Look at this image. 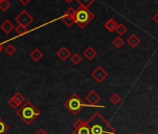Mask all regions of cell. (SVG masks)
<instances>
[{"label":"cell","mask_w":158,"mask_h":134,"mask_svg":"<svg viewBox=\"0 0 158 134\" xmlns=\"http://www.w3.org/2000/svg\"><path fill=\"white\" fill-rule=\"evenodd\" d=\"M9 128H10L9 125L0 117V134H6Z\"/></svg>","instance_id":"obj_20"},{"label":"cell","mask_w":158,"mask_h":134,"mask_svg":"<svg viewBox=\"0 0 158 134\" xmlns=\"http://www.w3.org/2000/svg\"><path fill=\"white\" fill-rule=\"evenodd\" d=\"M64 106L66 109H68L73 115H77L79 113L81 112V110L85 107H93V108H104L103 105L100 104H89L88 103L83 102V100L78 96V94L73 93L69 99L64 103Z\"/></svg>","instance_id":"obj_3"},{"label":"cell","mask_w":158,"mask_h":134,"mask_svg":"<svg viewBox=\"0 0 158 134\" xmlns=\"http://www.w3.org/2000/svg\"><path fill=\"white\" fill-rule=\"evenodd\" d=\"M61 21L62 23L67 26V27H71L73 23H75V20L73 16H71L69 14L64 13V15L61 17Z\"/></svg>","instance_id":"obj_13"},{"label":"cell","mask_w":158,"mask_h":134,"mask_svg":"<svg viewBox=\"0 0 158 134\" xmlns=\"http://www.w3.org/2000/svg\"><path fill=\"white\" fill-rule=\"evenodd\" d=\"M64 1H65V2H66L67 4H71V3H72V2L73 1V0H64Z\"/></svg>","instance_id":"obj_30"},{"label":"cell","mask_w":158,"mask_h":134,"mask_svg":"<svg viewBox=\"0 0 158 134\" xmlns=\"http://www.w3.org/2000/svg\"><path fill=\"white\" fill-rule=\"evenodd\" d=\"M0 1H3V0H0Z\"/></svg>","instance_id":"obj_33"},{"label":"cell","mask_w":158,"mask_h":134,"mask_svg":"<svg viewBox=\"0 0 158 134\" xmlns=\"http://www.w3.org/2000/svg\"><path fill=\"white\" fill-rule=\"evenodd\" d=\"M127 43L131 48H137V47H138V45L140 43V39H139V37L137 35L132 34L130 36H128V37H127Z\"/></svg>","instance_id":"obj_11"},{"label":"cell","mask_w":158,"mask_h":134,"mask_svg":"<svg viewBox=\"0 0 158 134\" xmlns=\"http://www.w3.org/2000/svg\"><path fill=\"white\" fill-rule=\"evenodd\" d=\"M124 44H125V41H124L123 38L120 37V36H117V37H115V38L113 40V45H114L116 48H121L124 46Z\"/></svg>","instance_id":"obj_21"},{"label":"cell","mask_w":158,"mask_h":134,"mask_svg":"<svg viewBox=\"0 0 158 134\" xmlns=\"http://www.w3.org/2000/svg\"><path fill=\"white\" fill-rule=\"evenodd\" d=\"M115 32L117 33V35H118L119 36H124V35L127 32V26H126L125 24H123V23H118Z\"/></svg>","instance_id":"obj_18"},{"label":"cell","mask_w":158,"mask_h":134,"mask_svg":"<svg viewBox=\"0 0 158 134\" xmlns=\"http://www.w3.org/2000/svg\"><path fill=\"white\" fill-rule=\"evenodd\" d=\"M91 77L98 82V83H102L108 77H109V74L107 71H105L103 69V67L99 65L97 66L96 68L93 70V72L91 73Z\"/></svg>","instance_id":"obj_7"},{"label":"cell","mask_w":158,"mask_h":134,"mask_svg":"<svg viewBox=\"0 0 158 134\" xmlns=\"http://www.w3.org/2000/svg\"><path fill=\"white\" fill-rule=\"evenodd\" d=\"M15 21H16V23H18L19 25H23L27 28L34 22V18L32 15H30V13L27 10H23L15 18Z\"/></svg>","instance_id":"obj_5"},{"label":"cell","mask_w":158,"mask_h":134,"mask_svg":"<svg viewBox=\"0 0 158 134\" xmlns=\"http://www.w3.org/2000/svg\"><path fill=\"white\" fill-rule=\"evenodd\" d=\"M35 134H48V132L44 129V128H39L36 132H35Z\"/></svg>","instance_id":"obj_27"},{"label":"cell","mask_w":158,"mask_h":134,"mask_svg":"<svg viewBox=\"0 0 158 134\" xmlns=\"http://www.w3.org/2000/svg\"><path fill=\"white\" fill-rule=\"evenodd\" d=\"M25 97L21 93V92H16L9 101H8V104L10 105V107H11L12 109H17L19 107H21L24 103H25Z\"/></svg>","instance_id":"obj_6"},{"label":"cell","mask_w":158,"mask_h":134,"mask_svg":"<svg viewBox=\"0 0 158 134\" xmlns=\"http://www.w3.org/2000/svg\"><path fill=\"white\" fill-rule=\"evenodd\" d=\"M15 31H16V33L18 35L22 36V35H24L25 33H27V28L24 27V26H23V25H19L18 24V26L15 27Z\"/></svg>","instance_id":"obj_25"},{"label":"cell","mask_w":158,"mask_h":134,"mask_svg":"<svg viewBox=\"0 0 158 134\" xmlns=\"http://www.w3.org/2000/svg\"><path fill=\"white\" fill-rule=\"evenodd\" d=\"M136 134H142V133H141V132H139V131H138V132H137Z\"/></svg>","instance_id":"obj_32"},{"label":"cell","mask_w":158,"mask_h":134,"mask_svg":"<svg viewBox=\"0 0 158 134\" xmlns=\"http://www.w3.org/2000/svg\"><path fill=\"white\" fill-rule=\"evenodd\" d=\"M85 123H86V121H83V120H81V119H78V120H76V121L73 124V129H77V128H81Z\"/></svg>","instance_id":"obj_26"},{"label":"cell","mask_w":158,"mask_h":134,"mask_svg":"<svg viewBox=\"0 0 158 134\" xmlns=\"http://www.w3.org/2000/svg\"><path fill=\"white\" fill-rule=\"evenodd\" d=\"M90 134H115V128L99 113H94L87 121Z\"/></svg>","instance_id":"obj_1"},{"label":"cell","mask_w":158,"mask_h":134,"mask_svg":"<svg viewBox=\"0 0 158 134\" xmlns=\"http://www.w3.org/2000/svg\"><path fill=\"white\" fill-rule=\"evenodd\" d=\"M121 101H122V97H121L119 94H117V93H114V94L110 97V102H111L113 104H114V105H117L118 103H120Z\"/></svg>","instance_id":"obj_22"},{"label":"cell","mask_w":158,"mask_h":134,"mask_svg":"<svg viewBox=\"0 0 158 134\" xmlns=\"http://www.w3.org/2000/svg\"><path fill=\"white\" fill-rule=\"evenodd\" d=\"M152 20L154 23H156L158 24V12H156L153 16H152Z\"/></svg>","instance_id":"obj_29"},{"label":"cell","mask_w":158,"mask_h":134,"mask_svg":"<svg viewBox=\"0 0 158 134\" xmlns=\"http://www.w3.org/2000/svg\"><path fill=\"white\" fill-rule=\"evenodd\" d=\"M94 18V13L91 12L89 9L80 6L75 10V23L82 29L85 28L90 22H92Z\"/></svg>","instance_id":"obj_4"},{"label":"cell","mask_w":158,"mask_h":134,"mask_svg":"<svg viewBox=\"0 0 158 134\" xmlns=\"http://www.w3.org/2000/svg\"><path fill=\"white\" fill-rule=\"evenodd\" d=\"M43 52L39 49V48H35V49H33L32 51H31V53H30V57H31V59L33 60V61H40L42 58H43Z\"/></svg>","instance_id":"obj_16"},{"label":"cell","mask_w":158,"mask_h":134,"mask_svg":"<svg viewBox=\"0 0 158 134\" xmlns=\"http://www.w3.org/2000/svg\"><path fill=\"white\" fill-rule=\"evenodd\" d=\"M57 56H58V58H60L61 61H65L66 60H68L71 56H72V54H71V51L66 48V47H61L58 51H57Z\"/></svg>","instance_id":"obj_9"},{"label":"cell","mask_w":158,"mask_h":134,"mask_svg":"<svg viewBox=\"0 0 158 134\" xmlns=\"http://www.w3.org/2000/svg\"><path fill=\"white\" fill-rule=\"evenodd\" d=\"M95 1H96V0H95Z\"/></svg>","instance_id":"obj_34"},{"label":"cell","mask_w":158,"mask_h":134,"mask_svg":"<svg viewBox=\"0 0 158 134\" xmlns=\"http://www.w3.org/2000/svg\"><path fill=\"white\" fill-rule=\"evenodd\" d=\"M3 49H4V47H3L2 43H0V52H1V51H2Z\"/></svg>","instance_id":"obj_31"},{"label":"cell","mask_w":158,"mask_h":134,"mask_svg":"<svg viewBox=\"0 0 158 134\" xmlns=\"http://www.w3.org/2000/svg\"><path fill=\"white\" fill-rule=\"evenodd\" d=\"M76 2L83 8L89 9L94 2L95 0H76Z\"/></svg>","instance_id":"obj_19"},{"label":"cell","mask_w":158,"mask_h":134,"mask_svg":"<svg viewBox=\"0 0 158 134\" xmlns=\"http://www.w3.org/2000/svg\"><path fill=\"white\" fill-rule=\"evenodd\" d=\"M117 25H118V23H117L114 19H113V18L109 19V20L104 23V27H105V28H106L110 33H114V32H115Z\"/></svg>","instance_id":"obj_12"},{"label":"cell","mask_w":158,"mask_h":134,"mask_svg":"<svg viewBox=\"0 0 158 134\" xmlns=\"http://www.w3.org/2000/svg\"><path fill=\"white\" fill-rule=\"evenodd\" d=\"M5 51L8 55H13L15 52H16V48L13 46V45H8L6 48H5Z\"/></svg>","instance_id":"obj_24"},{"label":"cell","mask_w":158,"mask_h":134,"mask_svg":"<svg viewBox=\"0 0 158 134\" xmlns=\"http://www.w3.org/2000/svg\"><path fill=\"white\" fill-rule=\"evenodd\" d=\"M70 60L71 61L73 62V64L74 65H78L79 63H80L82 61V57L80 54H78V53H73L71 57H70Z\"/></svg>","instance_id":"obj_17"},{"label":"cell","mask_w":158,"mask_h":134,"mask_svg":"<svg viewBox=\"0 0 158 134\" xmlns=\"http://www.w3.org/2000/svg\"><path fill=\"white\" fill-rule=\"evenodd\" d=\"M83 54H84V56H85L89 61H91V60H93V59L96 57L97 52H96V50H95L92 47H88V48L85 49V51L83 52Z\"/></svg>","instance_id":"obj_14"},{"label":"cell","mask_w":158,"mask_h":134,"mask_svg":"<svg viewBox=\"0 0 158 134\" xmlns=\"http://www.w3.org/2000/svg\"><path fill=\"white\" fill-rule=\"evenodd\" d=\"M0 28H1V30L7 35L10 34L12 30H15V26L10 20H6L1 25H0Z\"/></svg>","instance_id":"obj_10"},{"label":"cell","mask_w":158,"mask_h":134,"mask_svg":"<svg viewBox=\"0 0 158 134\" xmlns=\"http://www.w3.org/2000/svg\"><path fill=\"white\" fill-rule=\"evenodd\" d=\"M102 100L101 96L95 91V90H92L90 91L87 96H86V102L89 104H93V105H96L98 104V103Z\"/></svg>","instance_id":"obj_8"},{"label":"cell","mask_w":158,"mask_h":134,"mask_svg":"<svg viewBox=\"0 0 158 134\" xmlns=\"http://www.w3.org/2000/svg\"><path fill=\"white\" fill-rule=\"evenodd\" d=\"M10 8V3L8 0H3V1H0V10L2 11H7Z\"/></svg>","instance_id":"obj_23"},{"label":"cell","mask_w":158,"mask_h":134,"mask_svg":"<svg viewBox=\"0 0 158 134\" xmlns=\"http://www.w3.org/2000/svg\"><path fill=\"white\" fill-rule=\"evenodd\" d=\"M16 115L26 125H31L39 115L40 111L30 102L26 101L16 112Z\"/></svg>","instance_id":"obj_2"},{"label":"cell","mask_w":158,"mask_h":134,"mask_svg":"<svg viewBox=\"0 0 158 134\" xmlns=\"http://www.w3.org/2000/svg\"><path fill=\"white\" fill-rule=\"evenodd\" d=\"M73 134H90V129L88 125V122L86 121V123L81 128H79L77 129H73Z\"/></svg>","instance_id":"obj_15"},{"label":"cell","mask_w":158,"mask_h":134,"mask_svg":"<svg viewBox=\"0 0 158 134\" xmlns=\"http://www.w3.org/2000/svg\"><path fill=\"white\" fill-rule=\"evenodd\" d=\"M19 1L23 5V6H26V5H28L32 0H19Z\"/></svg>","instance_id":"obj_28"}]
</instances>
